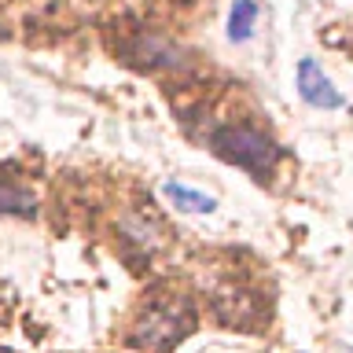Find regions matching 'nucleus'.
<instances>
[{"mask_svg": "<svg viewBox=\"0 0 353 353\" xmlns=\"http://www.w3.org/2000/svg\"><path fill=\"white\" fill-rule=\"evenodd\" d=\"M298 92L309 107H320V110H339L346 99L335 85L327 81V74L316 66V59H302L298 63Z\"/></svg>", "mask_w": 353, "mask_h": 353, "instance_id": "nucleus-3", "label": "nucleus"}, {"mask_svg": "<svg viewBox=\"0 0 353 353\" xmlns=\"http://www.w3.org/2000/svg\"><path fill=\"white\" fill-rule=\"evenodd\" d=\"M0 214H15V217L33 214V195L11 176H0Z\"/></svg>", "mask_w": 353, "mask_h": 353, "instance_id": "nucleus-4", "label": "nucleus"}, {"mask_svg": "<svg viewBox=\"0 0 353 353\" xmlns=\"http://www.w3.org/2000/svg\"><path fill=\"white\" fill-rule=\"evenodd\" d=\"M165 192V199H170V203L176 206V210H188V214H210V210H214L217 203L210 195H203V192H192V188H184V184H165L162 188Z\"/></svg>", "mask_w": 353, "mask_h": 353, "instance_id": "nucleus-5", "label": "nucleus"}, {"mask_svg": "<svg viewBox=\"0 0 353 353\" xmlns=\"http://www.w3.org/2000/svg\"><path fill=\"white\" fill-rule=\"evenodd\" d=\"M254 22H258V4L254 0H236L228 15V37L232 41H247L254 33Z\"/></svg>", "mask_w": 353, "mask_h": 353, "instance_id": "nucleus-6", "label": "nucleus"}, {"mask_svg": "<svg viewBox=\"0 0 353 353\" xmlns=\"http://www.w3.org/2000/svg\"><path fill=\"white\" fill-rule=\"evenodd\" d=\"M188 331H192V309L184 302H154L132 331V346L148 353H170L176 342H184Z\"/></svg>", "mask_w": 353, "mask_h": 353, "instance_id": "nucleus-2", "label": "nucleus"}, {"mask_svg": "<svg viewBox=\"0 0 353 353\" xmlns=\"http://www.w3.org/2000/svg\"><path fill=\"white\" fill-rule=\"evenodd\" d=\"M210 148H214L225 162H236L250 173H269L276 154H280L276 143L254 125H221V129H214V137H210Z\"/></svg>", "mask_w": 353, "mask_h": 353, "instance_id": "nucleus-1", "label": "nucleus"}]
</instances>
